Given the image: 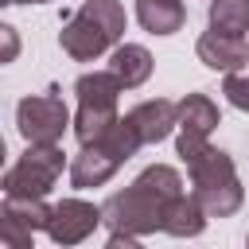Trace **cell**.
<instances>
[{"mask_svg":"<svg viewBox=\"0 0 249 249\" xmlns=\"http://www.w3.org/2000/svg\"><path fill=\"white\" fill-rule=\"evenodd\" d=\"M175 195H183V179H179L175 167H167V163L144 167L124 191L109 195L105 206H101L105 210V226L113 230L109 233V245L113 249L117 245L128 249L140 237L163 230V218H167V206H171Z\"/></svg>","mask_w":249,"mask_h":249,"instance_id":"6da1fadb","label":"cell"},{"mask_svg":"<svg viewBox=\"0 0 249 249\" xmlns=\"http://www.w3.org/2000/svg\"><path fill=\"white\" fill-rule=\"evenodd\" d=\"M124 35V8L121 0H86L58 31L62 51L74 62H93Z\"/></svg>","mask_w":249,"mask_h":249,"instance_id":"7a4b0ae2","label":"cell"},{"mask_svg":"<svg viewBox=\"0 0 249 249\" xmlns=\"http://www.w3.org/2000/svg\"><path fill=\"white\" fill-rule=\"evenodd\" d=\"M74 93H78L74 136H78L82 144H93V140H101V136L121 121L117 101H121L124 86H121V78H117L113 70H93V74H82V78L74 82Z\"/></svg>","mask_w":249,"mask_h":249,"instance_id":"3957f363","label":"cell"},{"mask_svg":"<svg viewBox=\"0 0 249 249\" xmlns=\"http://www.w3.org/2000/svg\"><path fill=\"white\" fill-rule=\"evenodd\" d=\"M187 171H191L195 195H198V202L206 206L210 218H230V214L241 210L245 191H241V179L233 171V160L222 148H202L187 163Z\"/></svg>","mask_w":249,"mask_h":249,"instance_id":"277c9868","label":"cell"},{"mask_svg":"<svg viewBox=\"0 0 249 249\" xmlns=\"http://www.w3.org/2000/svg\"><path fill=\"white\" fill-rule=\"evenodd\" d=\"M62 175V148L58 144H27V152L8 167L4 195H31L43 198Z\"/></svg>","mask_w":249,"mask_h":249,"instance_id":"5b68a950","label":"cell"},{"mask_svg":"<svg viewBox=\"0 0 249 249\" xmlns=\"http://www.w3.org/2000/svg\"><path fill=\"white\" fill-rule=\"evenodd\" d=\"M16 124H19V136L27 144H58L66 124H70V113H66L62 97L35 93V97H23L16 105Z\"/></svg>","mask_w":249,"mask_h":249,"instance_id":"8992f818","label":"cell"},{"mask_svg":"<svg viewBox=\"0 0 249 249\" xmlns=\"http://www.w3.org/2000/svg\"><path fill=\"white\" fill-rule=\"evenodd\" d=\"M101 222H105V210H101V206L82 202V198H62V202L51 210L47 233H51L54 245H78V241H86Z\"/></svg>","mask_w":249,"mask_h":249,"instance_id":"52a82bcc","label":"cell"},{"mask_svg":"<svg viewBox=\"0 0 249 249\" xmlns=\"http://www.w3.org/2000/svg\"><path fill=\"white\" fill-rule=\"evenodd\" d=\"M121 163H124V160H121L105 140L82 144V152H78L74 163H70V183H74L78 191H86V187H101V183L113 179V171H117Z\"/></svg>","mask_w":249,"mask_h":249,"instance_id":"ba28073f","label":"cell"},{"mask_svg":"<svg viewBox=\"0 0 249 249\" xmlns=\"http://www.w3.org/2000/svg\"><path fill=\"white\" fill-rule=\"evenodd\" d=\"M198 58L210 66V70H222V74H230V70H241L245 62H249V47L241 43V35H226V31H206V35H198Z\"/></svg>","mask_w":249,"mask_h":249,"instance_id":"9c48e42d","label":"cell"},{"mask_svg":"<svg viewBox=\"0 0 249 249\" xmlns=\"http://www.w3.org/2000/svg\"><path fill=\"white\" fill-rule=\"evenodd\" d=\"M128 121L136 124V132H140L144 144H160V140L179 124V105L167 101V97H152V101H140V105L128 113Z\"/></svg>","mask_w":249,"mask_h":249,"instance_id":"30bf717a","label":"cell"},{"mask_svg":"<svg viewBox=\"0 0 249 249\" xmlns=\"http://www.w3.org/2000/svg\"><path fill=\"white\" fill-rule=\"evenodd\" d=\"M206 218L210 214L198 202V195H175L171 206H167V218H163V233H171V237H195V233H202Z\"/></svg>","mask_w":249,"mask_h":249,"instance_id":"8fae6325","label":"cell"},{"mask_svg":"<svg viewBox=\"0 0 249 249\" xmlns=\"http://www.w3.org/2000/svg\"><path fill=\"white\" fill-rule=\"evenodd\" d=\"M109 70L121 78L124 89H136V86H144L152 78V54L140 43H121L113 51V58H109Z\"/></svg>","mask_w":249,"mask_h":249,"instance_id":"7c38bea8","label":"cell"},{"mask_svg":"<svg viewBox=\"0 0 249 249\" xmlns=\"http://www.w3.org/2000/svg\"><path fill=\"white\" fill-rule=\"evenodd\" d=\"M136 19H140V27L152 31V35H171V31L183 27L187 8H183L179 0H136Z\"/></svg>","mask_w":249,"mask_h":249,"instance_id":"4fadbf2b","label":"cell"},{"mask_svg":"<svg viewBox=\"0 0 249 249\" xmlns=\"http://www.w3.org/2000/svg\"><path fill=\"white\" fill-rule=\"evenodd\" d=\"M175 128L187 136H210L218 128V105L206 93H187L179 101V124Z\"/></svg>","mask_w":249,"mask_h":249,"instance_id":"5bb4252c","label":"cell"},{"mask_svg":"<svg viewBox=\"0 0 249 249\" xmlns=\"http://www.w3.org/2000/svg\"><path fill=\"white\" fill-rule=\"evenodd\" d=\"M51 210H54V206H47L43 198H31V195H4V218H16V222L27 226L31 233L51 226Z\"/></svg>","mask_w":249,"mask_h":249,"instance_id":"9a60e30c","label":"cell"},{"mask_svg":"<svg viewBox=\"0 0 249 249\" xmlns=\"http://www.w3.org/2000/svg\"><path fill=\"white\" fill-rule=\"evenodd\" d=\"M210 27L226 35L249 31V0H210Z\"/></svg>","mask_w":249,"mask_h":249,"instance_id":"2e32d148","label":"cell"},{"mask_svg":"<svg viewBox=\"0 0 249 249\" xmlns=\"http://www.w3.org/2000/svg\"><path fill=\"white\" fill-rule=\"evenodd\" d=\"M222 93L230 97V105H237L241 113H249V74L230 70V74H226V82H222Z\"/></svg>","mask_w":249,"mask_h":249,"instance_id":"e0dca14e","label":"cell"},{"mask_svg":"<svg viewBox=\"0 0 249 249\" xmlns=\"http://www.w3.org/2000/svg\"><path fill=\"white\" fill-rule=\"evenodd\" d=\"M0 241L8 249H31V230L19 226L16 218H0Z\"/></svg>","mask_w":249,"mask_h":249,"instance_id":"ac0fdd59","label":"cell"},{"mask_svg":"<svg viewBox=\"0 0 249 249\" xmlns=\"http://www.w3.org/2000/svg\"><path fill=\"white\" fill-rule=\"evenodd\" d=\"M0 35H4V62H12L16 54H19V39H16V27H0Z\"/></svg>","mask_w":249,"mask_h":249,"instance_id":"d6986e66","label":"cell"},{"mask_svg":"<svg viewBox=\"0 0 249 249\" xmlns=\"http://www.w3.org/2000/svg\"><path fill=\"white\" fill-rule=\"evenodd\" d=\"M0 4H47V0H0Z\"/></svg>","mask_w":249,"mask_h":249,"instance_id":"ffe728a7","label":"cell"}]
</instances>
